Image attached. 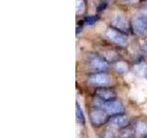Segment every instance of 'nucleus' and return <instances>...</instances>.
Here are the masks:
<instances>
[{"label":"nucleus","instance_id":"1","mask_svg":"<svg viewBox=\"0 0 147 138\" xmlns=\"http://www.w3.org/2000/svg\"><path fill=\"white\" fill-rule=\"evenodd\" d=\"M105 36L109 41H112L115 44L119 45V46H124L127 45V38L126 36L122 34L121 31L114 29H108L105 31Z\"/></svg>","mask_w":147,"mask_h":138},{"label":"nucleus","instance_id":"2","mask_svg":"<svg viewBox=\"0 0 147 138\" xmlns=\"http://www.w3.org/2000/svg\"><path fill=\"white\" fill-rule=\"evenodd\" d=\"M132 30L137 35H142L147 30V17L144 15H136L131 20Z\"/></svg>","mask_w":147,"mask_h":138},{"label":"nucleus","instance_id":"3","mask_svg":"<svg viewBox=\"0 0 147 138\" xmlns=\"http://www.w3.org/2000/svg\"><path fill=\"white\" fill-rule=\"evenodd\" d=\"M110 23L111 25L119 30L127 31L129 30V24L126 18L121 12H115L112 14L110 18Z\"/></svg>","mask_w":147,"mask_h":138},{"label":"nucleus","instance_id":"4","mask_svg":"<svg viewBox=\"0 0 147 138\" xmlns=\"http://www.w3.org/2000/svg\"><path fill=\"white\" fill-rule=\"evenodd\" d=\"M88 82L94 86L98 87H106L111 83L110 77L105 73H96L92 74L88 76Z\"/></svg>","mask_w":147,"mask_h":138},{"label":"nucleus","instance_id":"5","mask_svg":"<svg viewBox=\"0 0 147 138\" xmlns=\"http://www.w3.org/2000/svg\"><path fill=\"white\" fill-rule=\"evenodd\" d=\"M104 109L106 110V112L109 114H119L121 113L124 110V107L122 103H121L119 101H116V100H110L109 102H106Z\"/></svg>","mask_w":147,"mask_h":138},{"label":"nucleus","instance_id":"6","mask_svg":"<svg viewBox=\"0 0 147 138\" xmlns=\"http://www.w3.org/2000/svg\"><path fill=\"white\" fill-rule=\"evenodd\" d=\"M90 120L94 125L99 126L106 122L107 115L100 110H92L90 112Z\"/></svg>","mask_w":147,"mask_h":138},{"label":"nucleus","instance_id":"7","mask_svg":"<svg viewBox=\"0 0 147 138\" xmlns=\"http://www.w3.org/2000/svg\"><path fill=\"white\" fill-rule=\"evenodd\" d=\"M90 64L92 68L96 71H104L108 68V64L106 63L105 60L96 56V55H93L90 58Z\"/></svg>","mask_w":147,"mask_h":138},{"label":"nucleus","instance_id":"8","mask_svg":"<svg viewBox=\"0 0 147 138\" xmlns=\"http://www.w3.org/2000/svg\"><path fill=\"white\" fill-rule=\"evenodd\" d=\"M109 122L112 125L116 127H124L129 122V118L124 114H115L109 119Z\"/></svg>","mask_w":147,"mask_h":138},{"label":"nucleus","instance_id":"9","mask_svg":"<svg viewBox=\"0 0 147 138\" xmlns=\"http://www.w3.org/2000/svg\"><path fill=\"white\" fill-rule=\"evenodd\" d=\"M96 93L99 99L103 100H111L115 98V92L107 89H99L96 90Z\"/></svg>","mask_w":147,"mask_h":138},{"label":"nucleus","instance_id":"10","mask_svg":"<svg viewBox=\"0 0 147 138\" xmlns=\"http://www.w3.org/2000/svg\"><path fill=\"white\" fill-rule=\"evenodd\" d=\"M133 72L138 76L142 78H147V64L140 63L135 64L134 67H133Z\"/></svg>","mask_w":147,"mask_h":138},{"label":"nucleus","instance_id":"11","mask_svg":"<svg viewBox=\"0 0 147 138\" xmlns=\"http://www.w3.org/2000/svg\"><path fill=\"white\" fill-rule=\"evenodd\" d=\"M135 130L140 135H147V123L144 121H138L135 123Z\"/></svg>","mask_w":147,"mask_h":138},{"label":"nucleus","instance_id":"12","mask_svg":"<svg viewBox=\"0 0 147 138\" xmlns=\"http://www.w3.org/2000/svg\"><path fill=\"white\" fill-rule=\"evenodd\" d=\"M76 10L77 15L84 14L86 10V4L84 0H76Z\"/></svg>","mask_w":147,"mask_h":138},{"label":"nucleus","instance_id":"13","mask_svg":"<svg viewBox=\"0 0 147 138\" xmlns=\"http://www.w3.org/2000/svg\"><path fill=\"white\" fill-rule=\"evenodd\" d=\"M100 138H116V133L112 128H106L101 133Z\"/></svg>","mask_w":147,"mask_h":138},{"label":"nucleus","instance_id":"14","mask_svg":"<svg viewBox=\"0 0 147 138\" xmlns=\"http://www.w3.org/2000/svg\"><path fill=\"white\" fill-rule=\"evenodd\" d=\"M115 69L119 72V73H121V74H124V73H126L128 71V69H129V66H128V64L125 63V62H118L116 64H115Z\"/></svg>","mask_w":147,"mask_h":138},{"label":"nucleus","instance_id":"15","mask_svg":"<svg viewBox=\"0 0 147 138\" xmlns=\"http://www.w3.org/2000/svg\"><path fill=\"white\" fill-rule=\"evenodd\" d=\"M76 120H77V122L80 123H83L85 122L84 114H83V112H82V110L78 103H76Z\"/></svg>","mask_w":147,"mask_h":138},{"label":"nucleus","instance_id":"16","mask_svg":"<svg viewBox=\"0 0 147 138\" xmlns=\"http://www.w3.org/2000/svg\"><path fill=\"white\" fill-rule=\"evenodd\" d=\"M132 133H133V131L130 128H126L124 129V130L121 131V138H130L132 136Z\"/></svg>","mask_w":147,"mask_h":138},{"label":"nucleus","instance_id":"17","mask_svg":"<svg viewBox=\"0 0 147 138\" xmlns=\"http://www.w3.org/2000/svg\"><path fill=\"white\" fill-rule=\"evenodd\" d=\"M98 20V17L96 16H88L87 18H86L85 20V23L86 25H92Z\"/></svg>","mask_w":147,"mask_h":138},{"label":"nucleus","instance_id":"18","mask_svg":"<svg viewBox=\"0 0 147 138\" xmlns=\"http://www.w3.org/2000/svg\"><path fill=\"white\" fill-rule=\"evenodd\" d=\"M105 57L107 58L108 60H110V61H113V60L117 57V54L115 53L114 52H112V51H109V52H107L105 53Z\"/></svg>","mask_w":147,"mask_h":138},{"label":"nucleus","instance_id":"19","mask_svg":"<svg viewBox=\"0 0 147 138\" xmlns=\"http://www.w3.org/2000/svg\"><path fill=\"white\" fill-rule=\"evenodd\" d=\"M130 138H131V137H130Z\"/></svg>","mask_w":147,"mask_h":138}]
</instances>
